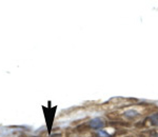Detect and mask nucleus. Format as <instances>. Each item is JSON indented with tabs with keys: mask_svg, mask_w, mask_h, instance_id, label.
Masks as SVG:
<instances>
[{
	"mask_svg": "<svg viewBox=\"0 0 158 137\" xmlns=\"http://www.w3.org/2000/svg\"><path fill=\"white\" fill-rule=\"evenodd\" d=\"M150 120L154 126H158V113L153 114L152 116H150Z\"/></svg>",
	"mask_w": 158,
	"mask_h": 137,
	"instance_id": "nucleus-2",
	"label": "nucleus"
},
{
	"mask_svg": "<svg viewBox=\"0 0 158 137\" xmlns=\"http://www.w3.org/2000/svg\"><path fill=\"white\" fill-rule=\"evenodd\" d=\"M104 121L101 118H94L90 121V126L93 129H101L104 126Z\"/></svg>",
	"mask_w": 158,
	"mask_h": 137,
	"instance_id": "nucleus-1",
	"label": "nucleus"
},
{
	"mask_svg": "<svg viewBox=\"0 0 158 137\" xmlns=\"http://www.w3.org/2000/svg\"><path fill=\"white\" fill-rule=\"evenodd\" d=\"M98 136L99 137H110V135H109L107 132L102 131V130H99V131H98Z\"/></svg>",
	"mask_w": 158,
	"mask_h": 137,
	"instance_id": "nucleus-4",
	"label": "nucleus"
},
{
	"mask_svg": "<svg viewBox=\"0 0 158 137\" xmlns=\"http://www.w3.org/2000/svg\"><path fill=\"white\" fill-rule=\"evenodd\" d=\"M126 115L130 116V117H135V116H137L138 114H137L136 111H128V112H126Z\"/></svg>",
	"mask_w": 158,
	"mask_h": 137,
	"instance_id": "nucleus-3",
	"label": "nucleus"
}]
</instances>
